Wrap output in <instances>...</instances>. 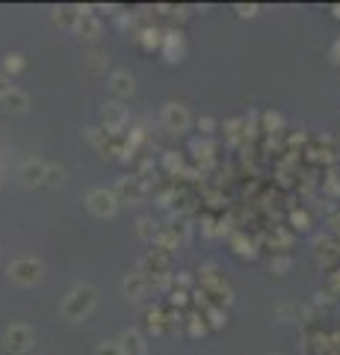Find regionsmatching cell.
Returning <instances> with one entry per match:
<instances>
[{
  "mask_svg": "<svg viewBox=\"0 0 340 355\" xmlns=\"http://www.w3.org/2000/svg\"><path fill=\"white\" fill-rule=\"evenodd\" d=\"M118 349H122V355H145L142 334H139L136 329H125L122 338H118Z\"/></svg>",
  "mask_w": 340,
  "mask_h": 355,
  "instance_id": "cell-11",
  "label": "cell"
},
{
  "mask_svg": "<svg viewBox=\"0 0 340 355\" xmlns=\"http://www.w3.org/2000/svg\"><path fill=\"white\" fill-rule=\"evenodd\" d=\"M86 207L95 216H101V219H109V216L118 211V202H116V195L109 190H92L86 195Z\"/></svg>",
  "mask_w": 340,
  "mask_h": 355,
  "instance_id": "cell-5",
  "label": "cell"
},
{
  "mask_svg": "<svg viewBox=\"0 0 340 355\" xmlns=\"http://www.w3.org/2000/svg\"><path fill=\"white\" fill-rule=\"evenodd\" d=\"M163 166H166V172H172V175H175V172H181V166H184V163H181V157H178L175 151H169V154L163 157Z\"/></svg>",
  "mask_w": 340,
  "mask_h": 355,
  "instance_id": "cell-30",
  "label": "cell"
},
{
  "mask_svg": "<svg viewBox=\"0 0 340 355\" xmlns=\"http://www.w3.org/2000/svg\"><path fill=\"white\" fill-rule=\"evenodd\" d=\"M234 12H237V18H255V15H257V6H255V3H248V6H246V3H237Z\"/></svg>",
  "mask_w": 340,
  "mask_h": 355,
  "instance_id": "cell-33",
  "label": "cell"
},
{
  "mask_svg": "<svg viewBox=\"0 0 340 355\" xmlns=\"http://www.w3.org/2000/svg\"><path fill=\"white\" fill-rule=\"evenodd\" d=\"M101 116H104V125H107V133L113 136V133H118L122 127L127 125V113H125V107L122 104H104V110H101Z\"/></svg>",
  "mask_w": 340,
  "mask_h": 355,
  "instance_id": "cell-9",
  "label": "cell"
},
{
  "mask_svg": "<svg viewBox=\"0 0 340 355\" xmlns=\"http://www.w3.org/2000/svg\"><path fill=\"white\" fill-rule=\"evenodd\" d=\"M95 355H122V349H118V343H113V341H104V343H98Z\"/></svg>",
  "mask_w": 340,
  "mask_h": 355,
  "instance_id": "cell-32",
  "label": "cell"
},
{
  "mask_svg": "<svg viewBox=\"0 0 340 355\" xmlns=\"http://www.w3.org/2000/svg\"><path fill=\"white\" fill-rule=\"evenodd\" d=\"M328 225H332V231H334V234H340V213H332V216H328Z\"/></svg>",
  "mask_w": 340,
  "mask_h": 355,
  "instance_id": "cell-39",
  "label": "cell"
},
{
  "mask_svg": "<svg viewBox=\"0 0 340 355\" xmlns=\"http://www.w3.org/2000/svg\"><path fill=\"white\" fill-rule=\"evenodd\" d=\"M328 284H332V288H328V290H332V293H337L340 290V270L332 275V281H328Z\"/></svg>",
  "mask_w": 340,
  "mask_h": 355,
  "instance_id": "cell-41",
  "label": "cell"
},
{
  "mask_svg": "<svg viewBox=\"0 0 340 355\" xmlns=\"http://www.w3.org/2000/svg\"><path fill=\"white\" fill-rule=\"evenodd\" d=\"M187 290H172V296H169V299H172V305H184L187 302Z\"/></svg>",
  "mask_w": 340,
  "mask_h": 355,
  "instance_id": "cell-38",
  "label": "cell"
},
{
  "mask_svg": "<svg viewBox=\"0 0 340 355\" xmlns=\"http://www.w3.org/2000/svg\"><path fill=\"white\" fill-rule=\"evenodd\" d=\"M9 279L18 284H39L45 279V266L36 258H18L9 263Z\"/></svg>",
  "mask_w": 340,
  "mask_h": 355,
  "instance_id": "cell-2",
  "label": "cell"
},
{
  "mask_svg": "<svg viewBox=\"0 0 340 355\" xmlns=\"http://www.w3.org/2000/svg\"><path fill=\"white\" fill-rule=\"evenodd\" d=\"M314 246H317V261H319V263H334V261L340 258V249L334 246V240H332L328 234H326V237H317Z\"/></svg>",
  "mask_w": 340,
  "mask_h": 355,
  "instance_id": "cell-14",
  "label": "cell"
},
{
  "mask_svg": "<svg viewBox=\"0 0 340 355\" xmlns=\"http://www.w3.org/2000/svg\"><path fill=\"white\" fill-rule=\"evenodd\" d=\"M3 68H6L9 74H18V72H21V68H24V59L18 56V54H9V56L3 59Z\"/></svg>",
  "mask_w": 340,
  "mask_h": 355,
  "instance_id": "cell-28",
  "label": "cell"
},
{
  "mask_svg": "<svg viewBox=\"0 0 340 355\" xmlns=\"http://www.w3.org/2000/svg\"><path fill=\"white\" fill-rule=\"evenodd\" d=\"M86 59H89V68H92V72H104V68L109 65V54L107 51H92Z\"/></svg>",
  "mask_w": 340,
  "mask_h": 355,
  "instance_id": "cell-22",
  "label": "cell"
},
{
  "mask_svg": "<svg viewBox=\"0 0 340 355\" xmlns=\"http://www.w3.org/2000/svg\"><path fill=\"white\" fill-rule=\"evenodd\" d=\"M77 9L74 6H59V9H54V21L56 24H63V27H74L77 24Z\"/></svg>",
  "mask_w": 340,
  "mask_h": 355,
  "instance_id": "cell-18",
  "label": "cell"
},
{
  "mask_svg": "<svg viewBox=\"0 0 340 355\" xmlns=\"http://www.w3.org/2000/svg\"><path fill=\"white\" fill-rule=\"evenodd\" d=\"M0 107H3L6 113H27L30 110V98H27V92H21V89H9V92H3L0 95Z\"/></svg>",
  "mask_w": 340,
  "mask_h": 355,
  "instance_id": "cell-10",
  "label": "cell"
},
{
  "mask_svg": "<svg viewBox=\"0 0 340 355\" xmlns=\"http://www.w3.org/2000/svg\"><path fill=\"white\" fill-rule=\"evenodd\" d=\"M3 347L9 352H27V349H33L36 347V332L30 329V325H24V323L9 325V329L3 332Z\"/></svg>",
  "mask_w": 340,
  "mask_h": 355,
  "instance_id": "cell-3",
  "label": "cell"
},
{
  "mask_svg": "<svg viewBox=\"0 0 340 355\" xmlns=\"http://www.w3.org/2000/svg\"><path fill=\"white\" fill-rule=\"evenodd\" d=\"M136 39H139V42H142V45L148 47V51H151V47H160V45H163V33H160L157 27H145V30H142V33H139Z\"/></svg>",
  "mask_w": 340,
  "mask_h": 355,
  "instance_id": "cell-19",
  "label": "cell"
},
{
  "mask_svg": "<svg viewBox=\"0 0 340 355\" xmlns=\"http://www.w3.org/2000/svg\"><path fill=\"white\" fill-rule=\"evenodd\" d=\"M86 140L92 142L104 157L113 154V136H109L107 131H101V127H89V131H86Z\"/></svg>",
  "mask_w": 340,
  "mask_h": 355,
  "instance_id": "cell-17",
  "label": "cell"
},
{
  "mask_svg": "<svg viewBox=\"0 0 340 355\" xmlns=\"http://www.w3.org/2000/svg\"><path fill=\"white\" fill-rule=\"evenodd\" d=\"M207 320L213 329H222V325L228 323V314L222 308H216V305H207Z\"/></svg>",
  "mask_w": 340,
  "mask_h": 355,
  "instance_id": "cell-23",
  "label": "cell"
},
{
  "mask_svg": "<svg viewBox=\"0 0 340 355\" xmlns=\"http://www.w3.org/2000/svg\"><path fill=\"white\" fill-rule=\"evenodd\" d=\"M163 54L169 63H178V59L184 56V36L181 33H175V30H169V33H163Z\"/></svg>",
  "mask_w": 340,
  "mask_h": 355,
  "instance_id": "cell-13",
  "label": "cell"
},
{
  "mask_svg": "<svg viewBox=\"0 0 340 355\" xmlns=\"http://www.w3.org/2000/svg\"><path fill=\"white\" fill-rule=\"evenodd\" d=\"M213 142H210V140H195L193 142V151H195V157H198V160H202V157H204V160H207V157H213Z\"/></svg>",
  "mask_w": 340,
  "mask_h": 355,
  "instance_id": "cell-25",
  "label": "cell"
},
{
  "mask_svg": "<svg viewBox=\"0 0 340 355\" xmlns=\"http://www.w3.org/2000/svg\"><path fill=\"white\" fill-rule=\"evenodd\" d=\"M109 86H113L116 95H134L136 80H134L131 72H113V74H109Z\"/></svg>",
  "mask_w": 340,
  "mask_h": 355,
  "instance_id": "cell-16",
  "label": "cell"
},
{
  "mask_svg": "<svg viewBox=\"0 0 340 355\" xmlns=\"http://www.w3.org/2000/svg\"><path fill=\"white\" fill-rule=\"evenodd\" d=\"M109 193L116 195V202H118V204H139V202L145 199V193H148V190H145L142 184H139V178H136V175H125V178H118L116 186H113Z\"/></svg>",
  "mask_w": 340,
  "mask_h": 355,
  "instance_id": "cell-4",
  "label": "cell"
},
{
  "mask_svg": "<svg viewBox=\"0 0 340 355\" xmlns=\"http://www.w3.org/2000/svg\"><path fill=\"white\" fill-rule=\"evenodd\" d=\"M290 222H293V228H299V231H305V228H308V216H305L302 211L290 216Z\"/></svg>",
  "mask_w": 340,
  "mask_h": 355,
  "instance_id": "cell-34",
  "label": "cell"
},
{
  "mask_svg": "<svg viewBox=\"0 0 340 355\" xmlns=\"http://www.w3.org/2000/svg\"><path fill=\"white\" fill-rule=\"evenodd\" d=\"M45 169H47V163L42 160H24L18 166V178L27 186H39V184H45Z\"/></svg>",
  "mask_w": 340,
  "mask_h": 355,
  "instance_id": "cell-8",
  "label": "cell"
},
{
  "mask_svg": "<svg viewBox=\"0 0 340 355\" xmlns=\"http://www.w3.org/2000/svg\"><path fill=\"white\" fill-rule=\"evenodd\" d=\"M305 352L308 355H328V352H332V341H328V334L311 332L305 338Z\"/></svg>",
  "mask_w": 340,
  "mask_h": 355,
  "instance_id": "cell-15",
  "label": "cell"
},
{
  "mask_svg": "<svg viewBox=\"0 0 340 355\" xmlns=\"http://www.w3.org/2000/svg\"><path fill=\"white\" fill-rule=\"evenodd\" d=\"M234 246H237V255H243V258H255L252 240H246V237H234Z\"/></svg>",
  "mask_w": 340,
  "mask_h": 355,
  "instance_id": "cell-27",
  "label": "cell"
},
{
  "mask_svg": "<svg viewBox=\"0 0 340 355\" xmlns=\"http://www.w3.org/2000/svg\"><path fill=\"white\" fill-rule=\"evenodd\" d=\"M136 231H139V237H145V240H151V243H154V237H157V231H160V225H157L154 219H139V222H136Z\"/></svg>",
  "mask_w": 340,
  "mask_h": 355,
  "instance_id": "cell-21",
  "label": "cell"
},
{
  "mask_svg": "<svg viewBox=\"0 0 340 355\" xmlns=\"http://www.w3.org/2000/svg\"><path fill=\"white\" fill-rule=\"evenodd\" d=\"M187 329H189L193 338H202V334L207 332V325H204V320H198V317H187Z\"/></svg>",
  "mask_w": 340,
  "mask_h": 355,
  "instance_id": "cell-29",
  "label": "cell"
},
{
  "mask_svg": "<svg viewBox=\"0 0 340 355\" xmlns=\"http://www.w3.org/2000/svg\"><path fill=\"white\" fill-rule=\"evenodd\" d=\"M269 270H273L275 275H287V270H290V258H284V255H281V258H273V261H269Z\"/></svg>",
  "mask_w": 340,
  "mask_h": 355,
  "instance_id": "cell-31",
  "label": "cell"
},
{
  "mask_svg": "<svg viewBox=\"0 0 340 355\" xmlns=\"http://www.w3.org/2000/svg\"><path fill=\"white\" fill-rule=\"evenodd\" d=\"M77 12L80 15H77L74 30H77L80 36H83V39H98V36H101V21H98L95 15H89L86 9H77Z\"/></svg>",
  "mask_w": 340,
  "mask_h": 355,
  "instance_id": "cell-12",
  "label": "cell"
},
{
  "mask_svg": "<svg viewBox=\"0 0 340 355\" xmlns=\"http://www.w3.org/2000/svg\"><path fill=\"white\" fill-rule=\"evenodd\" d=\"M332 12H334V18H340V6H334V9H332Z\"/></svg>",
  "mask_w": 340,
  "mask_h": 355,
  "instance_id": "cell-45",
  "label": "cell"
},
{
  "mask_svg": "<svg viewBox=\"0 0 340 355\" xmlns=\"http://www.w3.org/2000/svg\"><path fill=\"white\" fill-rule=\"evenodd\" d=\"M175 281L181 284V288H189V284H193V279H189V272H181V275H175Z\"/></svg>",
  "mask_w": 340,
  "mask_h": 355,
  "instance_id": "cell-40",
  "label": "cell"
},
{
  "mask_svg": "<svg viewBox=\"0 0 340 355\" xmlns=\"http://www.w3.org/2000/svg\"><path fill=\"white\" fill-rule=\"evenodd\" d=\"M213 127H216V122L210 116H204V118H198V131L202 133H213Z\"/></svg>",
  "mask_w": 340,
  "mask_h": 355,
  "instance_id": "cell-35",
  "label": "cell"
},
{
  "mask_svg": "<svg viewBox=\"0 0 340 355\" xmlns=\"http://www.w3.org/2000/svg\"><path fill=\"white\" fill-rule=\"evenodd\" d=\"M98 302V290L92 284H77L63 302V317L65 320H83Z\"/></svg>",
  "mask_w": 340,
  "mask_h": 355,
  "instance_id": "cell-1",
  "label": "cell"
},
{
  "mask_svg": "<svg viewBox=\"0 0 340 355\" xmlns=\"http://www.w3.org/2000/svg\"><path fill=\"white\" fill-rule=\"evenodd\" d=\"M145 323H148V329H151L154 334L166 332V317H163V311H157V308H148L145 311Z\"/></svg>",
  "mask_w": 340,
  "mask_h": 355,
  "instance_id": "cell-20",
  "label": "cell"
},
{
  "mask_svg": "<svg viewBox=\"0 0 340 355\" xmlns=\"http://www.w3.org/2000/svg\"><path fill=\"white\" fill-rule=\"evenodd\" d=\"M332 63H340V39L332 45Z\"/></svg>",
  "mask_w": 340,
  "mask_h": 355,
  "instance_id": "cell-43",
  "label": "cell"
},
{
  "mask_svg": "<svg viewBox=\"0 0 340 355\" xmlns=\"http://www.w3.org/2000/svg\"><path fill=\"white\" fill-rule=\"evenodd\" d=\"M163 125H166V131H172V133H184L189 127L187 107L184 104H166L163 107Z\"/></svg>",
  "mask_w": 340,
  "mask_h": 355,
  "instance_id": "cell-7",
  "label": "cell"
},
{
  "mask_svg": "<svg viewBox=\"0 0 340 355\" xmlns=\"http://www.w3.org/2000/svg\"><path fill=\"white\" fill-rule=\"evenodd\" d=\"M264 118V131H269V133H275V131H281V116H278V113H264L261 116Z\"/></svg>",
  "mask_w": 340,
  "mask_h": 355,
  "instance_id": "cell-26",
  "label": "cell"
},
{
  "mask_svg": "<svg viewBox=\"0 0 340 355\" xmlns=\"http://www.w3.org/2000/svg\"><path fill=\"white\" fill-rule=\"evenodd\" d=\"M326 193H328V195H340V181H337L334 175L328 178V184H326Z\"/></svg>",
  "mask_w": 340,
  "mask_h": 355,
  "instance_id": "cell-37",
  "label": "cell"
},
{
  "mask_svg": "<svg viewBox=\"0 0 340 355\" xmlns=\"http://www.w3.org/2000/svg\"><path fill=\"white\" fill-rule=\"evenodd\" d=\"M148 290H151V281H148L142 272H127V275H125L122 293H125L131 302H142L145 296H148Z\"/></svg>",
  "mask_w": 340,
  "mask_h": 355,
  "instance_id": "cell-6",
  "label": "cell"
},
{
  "mask_svg": "<svg viewBox=\"0 0 340 355\" xmlns=\"http://www.w3.org/2000/svg\"><path fill=\"white\" fill-rule=\"evenodd\" d=\"M63 181H65V172L59 169V166H47L45 169V184L47 186H63Z\"/></svg>",
  "mask_w": 340,
  "mask_h": 355,
  "instance_id": "cell-24",
  "label": "cell"
},
{
  "mask_svg": "<svg viewBox=\"0 0 340 355\" xmlns=\"http://www.w3.org/2000/svg\"><path fill=\"white\" fill-rule=\"evenodd\" d=\"M305 142V133H296V136H290V145H302Z\"/></svg>",
  "mask_w": 340,
  "mask_h": 355,
  "instance_id": "cell-44",
  "label": "cell"
},
{
  "mask_svg": "<svg viewBox=\"0 0 340 355\" xmlns=\"http://www.w3.org/2000/svg\"><path fill=\"white\" fill-rule=\"evenodd\" d=\"M314 296H317V305H319V302H323V305H332V302H334V293H332V290H317Z\"/></svg>",
  "mask_w": 340,
  "mask_h": 355,
  "instance_id": "cell-36",
  "label": "cell"
},
{
  "mask_svg": "<svg viewBox=\"0 0 340 355\" xmlns=\"http://www.w3.org/2000/svg\"><path fill=\"white\" fill-rule=\"evenodd\" d=\"M9 89H12V83H9V77H3V74H0V95H3V92H9Z\"/></svg>",
  "mask_w": 340,
  "mask_h": 355,
  "instance_id": "cell-42",
  "label": "cell"
}]
</instances>
